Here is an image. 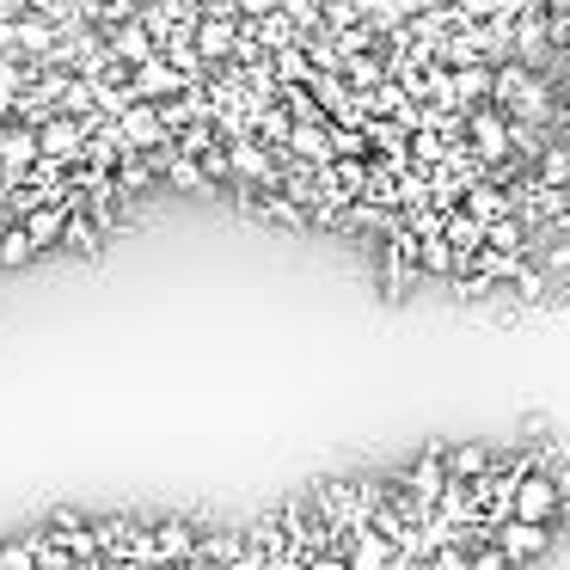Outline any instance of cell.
<instances>
[{
  "mask_svg": "<svg viewBox=\"0 0 570 570\" xmlns=\"http://www.w3.org/2000/svg\"><path fill=\"white\" fill-rule=\"evenodd\" d=\"M344 552H350V564L356 570H393L399 564V540L393 533H381L368 521V528H356V533H344Z\"/></svg>",
  "mask_w": 570,
  "mask_h": 570,
  "instance_id": "obj_7",
  "label": "cell"
},
{
  "mask_svg": "<svg viewBox=\"0 0 570 570\" xmlns=\"http://www.w3.org/2000/svg\"><path fill=\"white\" fill-rule=\"evenodd\" d=\"M105 38H111V56H117V62H129V68H141L148 56H160V38L148 31V19H141V13L124 19V26H111Z\"/></svg>",
  "mask_w": 570,
  "mask_h": 570,
  "instance_id": "obj_9",
  "label": "cell"
},
{
  "mask_svg": "<svg viewBox=\"0 0 570 570\" xmlns=\"http://www.w3.org/2000/svg\"><path fill=\"white\" fill-rule=\"evenodd\" d=\"M509 564H515V558H509L497 540H479V546H472V558H466V570H509Z\"/></svg>",
  "mask_w": 570,
  "mask_h": 570,
  "instance_id": "obj_19",
  "label": "cell"
},
{
  "mask_svg": "<svg viewBox=\"0 0 570 570\" xmlns=\"http://www.w3.org/2000/svg\"><path fill=\"white\" fill-rule=\"evenodd\" d=\"M31 258H38V239L26 234V222H7L0 227V271H19Z\"/></svg>",
  "mask_w": 570,
  "mask_h": 570,
  "instance_id": "obj_15",
  "label": "cell"
},
{
  "mask_svg": "<svg viewBox=\"0 0 570 570\" xmlns=\"http://www.w3.org/2000/svg\"><path fill=\"white\" fill-rule=\"evenodd\" d=\"M0 570H43L38 564V546H31V540H7V546H0Z\"/></svg>",
  "mask_w": 570,
  "mask_h": 570,
  "instance_id": "obj_18",
  "label": "cell"
},
{
  "mask_svg": "<svg viewBox=\"0 0 570 570\" xmlns=\"http://www.w3.org/2000/svg\"><path fill=\"white\" fill-rule=\"evenodd\" d=\"M160 185H173V190H215L209 185V173H203V160L197 154H185V148H166V166H160Z\"/></svg>",
  "mask_w": 570,
  "mask_h": 570,
  "instance_id": "obj_13",
  "label": "cell"
},
{
  "mask_svg": "<svg viewBox=\"0 0 570 570\" xmlns=\"http://www.w3.org/2000/svg\"><path fill=\"white\" fill-rule=\"evenodd\" d=\"M178 92H190V75L185 68H173V56H148V62L136 68V99H148V105H166V99H178Z\"/></svg>",
  "mask_w": 570,
  "mask_h": 570,
  "instance_id": "obj_4",
  "label": "cell"
},
{
  "mask_svg": "<svg viewBox=\"0 0 570 570\" xmlns=\"http://www.w3.org/2000/svg\"><path fill=\"white\" fill-rule=\"evenodd\" d=\"M68 246H75L80 258H99V246H105V227L92 222L87 209H75V215H68Z\"/></svg>",
  "mask_w": 570,
  "mask_h": 570,
  "instance_id": "obj_17",
  "label": "cell"
},
{
  "mask_svg": "<svg viewBox=\"0 0 570 570\" xmlns=\"http://www.w3.org/2000/svg\"><path fill=\"white\" fill-rule=\"evenodd\" d=\"M558 509H564V491H558L552 472H546V466L521 472V484H515V515H521V521H546V528H552Z\"/></svg>",
  "mask_w": 570,
  "mask_h": 570,
  "instance_id": "obj_2",
  "label": "cell"
},
{
  "mask_svg": "<svg viewBox=\"0 0 570 570\" xmlns=\"http://www.w3.org/2000/svg\"><path fill=\"white\" fill-rule=\"evenodd\" d=\"M68 203H43V209H31L26 215V234L38 239V252H50V246H68Z\"/></svg>",
  "mask_w": 570,
  "mask_h": 570,
  "instance_id": "obj_12",
  "label": "cell"
},
{
  "mask_svg": "<svg viewBox=\"0 0 570 570\" xmlns=\"http://www.w3.org/2000/svg\"><path fill=\"white\" fill-rule=\"evenodd\" d=\"M558 528H564V533H570V497H564V509H558Z\"/></svg>",
  "mask_w": 570,
  "mask_h": 570,
  "instance_id": "obj_23",
  "label": "cell"
},
{
  "mask_svg": "<svg viewBox=\"0 0 570 570\" xmlns=\"http://www.w3.org/2000/svg\"><path fill=\"white\" fill-rule=\"evenodd\" d=\"M252 136L271 141V148L283 154V148H288V136H295V111H288L283 99H264L258 111H252Z\"/></svg>",
  "mask_w": 570,
  "mask_h": 570,
  "instance_id": "obj_10",
  "label": "cell"
},
{
  "mask_svg": "<svg viewBox=\"0 0 570 570\" xmlns=\"http://www.w3.org/2000/svg\"><path fill=\"white\" fill-rule=\"evenodd\" d=\"M399 479H405V491L417 497V503L435 509V497L448 491V479H454V472H448V448H430V454H417L405 472H399Z\"/></svg>",
  "mask_w": 570,
  "mask_h": 570,
  "instance_id": "obj_6",
  "label": "cell"
},
{
  "mask_svg": "<svg viewBox=\"0 0 570 570\" xmlns=\"http://www.w3.org/2000/svg\"><path fill=\"white\" fill-rule=\"evenodd\" d=\"M234 203H239V215H252V222H264V227H288V234L313 227V209L301 197H288L283 185L276 190H234Z\"/></svg>",
  "mask_w": 570,
  "mask_h": 570,
  "instance_id": "obj_1",
  "label": "cell"
},
{
  "mask_svg": "<svg viewBox=\"0 0 570 570\" xmlns=\"http://www.w3.org/2000/svg\"><path fill=\"white\" fill-rule=\"evenodd\" d=\"M154 546H160V564H185V558H203V528L185 515L154 521Z\"/></svg>",
  "mask_w": 570,
  "mask_h": 570,
  "instance_id": "obj_8",
  "label": "cell"
},
{
  "mask_svg": "<svg viewBox=\"0 0 570 570\" xmlns=\"http://www.w3.org/2000/svg\"><path fill=\"white\" fill-rule=\"evenodd\" d=\"M178 570H215V564H209V558H185Z\"/></svg>",
  "mask_w": 570,
  "mask_h": 570,
  "instance_id": "obj_22",
  "label": "cell"
},
{
  "mask_svg": "<svg viewBox=\"0 0 570 570\" xmlns=\"http://www.w3.org/2000/svg\"><path fill=\"white\" fill-rule=\"evenodd\" d=\"M368 148L381 160H411V124L405 117H368Z\"/></svg>",
  "mask_w": 570,
  "mask_h": 570,
  "instance_id": "obj_11",
  "label": "cell"
},
{
  "mask_svg": "<svg viewBox=\"0 0 570 570\" xmlns=\"http://www.w3.org/2000/svg\"><path fill=\"white\" fill-rule=\"evenodd\" d=\"M117 129H124V148H141V154L173 148V129H166L160 105H148V99H136V105H129V111L117 117Z\"/></svg>",
  "mask_w": 570,
  "mask_h": 570,
  "instance_id": "obj_3",
  "label": "cell"
},
{
  "mask_svg": "<svg viewBox=\"0 0 570 570\" xmlns=\"http://www.w3.org/2000/svg\"><path fill=\"white\" fill-rule=\"evenodd\" d=\"M117 185H124L129 197L154 190V185H160V160H154V154H141V148H129L124 160H117Z\"/></svg>",
  "mask_w": 570,
  "mask_h": 570,
  "instance_id": "obj_14",
  "label": "cell"
},
{
  "mask_svg": "<svg viewBox=\"0 0 570 570\" xmlns=\"http://www.w3.org/2000/svg\"><path fill=\"white\" fill-rule=\"evenodd\" d=\"M491 466H497V454H491V448H479V442L448 448V472H454V479H484Z\"/></svg>",
  "mask_w": 570,
  "mask_h": 570,
  "instance_id": "obj_16",
  "label": "cell"
},
{
  "mask_svg": "<svg viewBox=\"0 0 570 570\" xmlns=\"http://www.w3.org/2000/svg\"><path fill=\"white\" fill-rule=\"evenodd\" d=\"M50 528H56V533H75V528H87V515H80V509H56Z\"/></svg>",
  "mask_w": 570,
  "mask_h": 570,
  "instance_id": "obj_21",
  "label": "cell"
},
{
  "mask_svg": "<svg viewBox=\"0 0 570 570\" xmlns=\"http://www.w3.org/2000/svg\"><path fill=\"white\" fill-rule=\"evenodd\" d=\"M491 540L503 546V552L515 558V564H533V558H540L546 546H552V528H546V521H521V515H509V521H497V528H491Z\"/></svg>",
  "mask_w": 570,
  "mask_h": 570,
  "instance_id": "obj_5",
  "label": "cell"
},
{
  "mask_svg": "<svg viewBox=\"0 0 570 570\" xmlns=\"http://www.w3.org/2000/svg\"><path fill=\"white\" fill-rule=\"evenodd\" d=\"M503 0H454V13H466V19H491Z\"/></svg>",
  "mask_w": 570,
  "mask_h": 570,
  "instance_id": "obj_20",
  "label": "cell"
}]
</instances>
